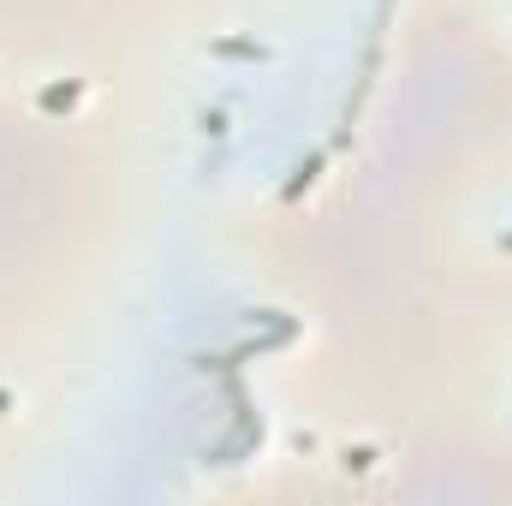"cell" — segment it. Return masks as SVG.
I'll list each match as a JSON object with an SVG mask.
<instances>
[{
	"label": "cell",
	"instance_id": "obj_1",
	"mask_svg": "<svg viewBox=\"0 0 512 506\" xmlns=\"http://www.w3.org/2000/svg\"><path fill=\"white\" fill-rule=\"evenodd\" d=\"M322 161H328V155H322V149H316V155H310V161H304V167H298V179H292V185H286V191H280V197H286V203H298V197H304V191H310V185H316V173H322Z\"/></svg>",
	"mask_w": 512,
	"mask_h": 506
},
{
	"label": "cell",
	"instance_id": "obj_2",
	"mask_svg": "<svg viewBox=\"0 0 512 506\" xmlns=\"http://www.w3.org/2000/svg\"><path fill=\"white\" fill-rule=\"evenodd\" d=\"M42 108H48V114L78 108V84H48V90H42Z\"/></svg>",
	"mask_w": 512,
	"mask_h": 506
},
{
	"label": "cell",
	"instance_id": "obj_3",
	"mask_svg": "<svg viewBox=\"0 0 512 506\" xmlns=\"http://www.w3.org/2000/svg\"><path fill=\"white\" fill-rule=\"evenodd\" d=\"M507 251H512V233H507Z\"/></svg>",
	"mask_w": 512,
	"mask_h": 506
}]
</instances>
